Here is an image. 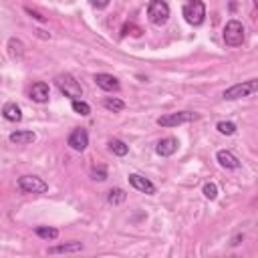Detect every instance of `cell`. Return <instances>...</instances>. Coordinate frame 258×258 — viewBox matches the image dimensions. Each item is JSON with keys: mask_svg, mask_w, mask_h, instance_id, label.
Segmentation results:
<instances>
[{"mask_svg": "<svg viewBox=\"0 0 258 258\" xmlns=\"http://www.w3.org/2000/svg\"><path fill=\"white\" fill-rule=\"evenodd\" d=\"M230 258H242V256H230Z\"/></svg>", "mask_w": 258, "mask_h": 258, "instance_id": "27", "label": "cell"}, {"mask_svg": "<svg viewBox=\"0 0 258 258\" xmlns=\"http://www.w3.org/2000/svg\"><path fill=\"white\" fill-rule=\"evenodd\" d=\"M2 115L6 121H20L22 119V113H20V107L16 103H6L4 109H2Z\"/></svg>", "mask_w": 258, "mask_h": 258, "instance_id": "16", "label": "cell"}, {"mask_svg": "<svg viewBox=\"0 0 258 258\" xmlns=\"http://www.w3.org/2000/svg\"><path fill=\"white\" fill-rule=\"evenodd\" d=\"M8 52L12 58H22L24 54V44L18 40V38H10L8 40Z\"/></svg>", "mask_w": 258, "mask_h": 258, "instance_id": "17", "label": "cell"}, {"mask_svg": "<svg viewBox=\"0 0 258 258\" xmlns=\"http://www.w3.org/2000/svg\"><path fill=\"white\" fill-rule=\"evenodd\" d=\"M200 115L198 113H191V111H177V113H167V115H161L157 119V125L161 127H175V125H181V123H189V121H196Z\"/></svg>", "mask_w": 258, "mask_h": 258, "instance_id": "4", "label": "cell"}, {"mask_svg": "<svg viewBox=\"0 0 258 258\" xmlns=\"http://www.w3.org/2000/svg\"><path fill=\"white\" fill-rule=\"evenodd\" d=\"M216 159H218V163H220L222 167H226V169H238V167H240L238 157H236L234 153L226 151V149H220V151L216 153Z\"/></svg>", "mask_w": 258, "mask_h": 258, "instance_id": "13", "label": "cell"}, {"mask_svg": "<svg viewBox=\"0 0 258 258\" xmlns=\"http://www.w3.org/2000/svg\"><path fill=\"white\" fill-rule=\"evenodd\" d=\"M93 179H99V181L107 179V169H105L103 165H99V171H97V169H93Z\"/></svg>", "mask_w": 258, "mask_h": 258, "instance_id": "25", "label": "cell"}, {"mask_svg": "<svg viewBox=\"0 0 258 258\" xmlns=\"http://www.w3.org/2000/svg\"><path fill=\"white\" fill-rule=\"evenodd\" d=\"M123 200H125V191H123L121 187H115V189H111V191H109V196H107V202H109V204H113V206L121 204Z\"/></svg>", "mask_w": 258, "mask_h": 258, "instance_id": "21", "label": "cell"}, {"mask_svg": "<svg viewBox=\"0 0 258 258\" xmlns=\"http://www.w3.org/2000/svg\"><path fill=\"white\" fill-rule=\"evenodd\" d=\"M224 42L228 46H240L244 42V26L238 20H230L224 28Z\"/></svg>", "mask_w": 258, "mask_h": 258, "instance_id": "6", "label": "cell"}, {"mask_svg": "<svg viewBox=\"0 0 258 258\" xmlns=\"http://www.w3.org/2000/svg\"><path fill=\"white\" fill-rule=\"evenodd\" d=\"M18 187L24 194H44L48 189V183L36 175H22L18 177Z\"/></svg>", "mask_w": 258, "mask_h": 258, "instance_id": "7", "label": "cell"}, {"mask_svg": "<svg viewBox=\"0 0 258 258\" xmlns=\"http://www.w3.org/2000/svg\"><path fill=\"white\" fill-rule=\"evenodd\" d=\"M71 107H73L75 113H79V115H83V117H87V115L91 113V107H89L85 101H81V99H79V101H73Z\"/></svg>", "mask_w": 258, "mask_h": 258, "instance_id": "22", "label": "cell"}, {"mask_svg": "<svg viewBox=\"0 0 258 258\" xmlns=\"http://www.w3.org/2000/svg\"><path fill=\"white\" fill-rule=\"evenodd\" d=\"M177 139L175 137H165V139H161L159 143H157V147H155V151H157V155H161V157H169V155H173L175 151H177Z\"/></svg>", "mask_w": 258, "mask_h": 258, "instance_id": "11", "label": "cell"}, {"mask_svg": "<svg viewBox=\"0 0 258 258\" xmlns=\"http://www.w3.org/2000/svg\"><path fill=\"white\" fill-rule=\"evenodd\" d=\"M129 183H131L135 189L143 191V194H149V196H153V194H155V185H153L147 177H143V175L131 173V175H129Z\"/></svg>", "mask_w": 258, "mask_h": 258, "instance_id": "9", "label": "cell"}, {"mask_svg": "<svg viewBox=\"0 0 258 258\" xmlns=\"http://www.w3.org/2000/svg\"><path fill=\"white\" fill-rule=\"evenodd\" d=\"M256 91H258V81H256V79H250V81H246V83H236V85H232L230 89H226V91H224V99H228V101H232V99H242V97L254 95Z\"/></svg>", "mask_w": 258, "mask_h": 258, "instance_id": "2", "label": "cell"}, {"mask_svg": "<svg viewBox=\"0 0 258 258\" xmlns=\"http://www.w3.org/2000/svg\"><path fill=\"white\" fill-rule=\"evenodd\" d=\"M216 127H218V131H220L222 135H234V133H236V125H234L232 121H220Z\"/></svg>", "mask_w": 258, "mask_h": 258, "instance_id": "23", "label": "cell"}, {"mask_svg": "<svg viewBox=\"0 0 258 258\" xmlns=\"http://www.w3.org/2000/svg\"><path fill=\"white\" fill-rule=\"evenodd\" d=\"M48 97H50V93H48V85H46V83L38 81V83H34V85L30 87V99H32V101H36V103H46Z\"/></svg>", "mask_w": 258, "mask_h": 258, "instance_id": "12", "label": "cell"}, {"mask_svg": "<svg viewBox=\"0 0 258 258\" xmlns=\"http://www.w3.org/2000/svg\"><path fill=\"white\" fill-rule=\"evenodd\" d=\"M69 145L75 149V151H85L87 145H89V133L85 129H75L71 135H69Z\"/></svg>", "mask_w": 258, "mask_h": 258, "instance_id": "8", "label": "cell"}, {"mask_svg": "<svg viewBox=\"0 0 258 258\" xmlns=\"http://www.w3.org/2000/svg\"><path fill=\"white\" fill-rule=\"evenodd\" d=\"M147 16H149V20H151L155 26L165 24L167 18H169V6H167V2H163V0H153V2H149V6H147Z\"/></svg>", "mask_w": 258, "mask_h": 258, "instance_id": "3", "label": "cell"}, {"mask_svg": "<svg viewBox=\"0 0 258 258\" xmlns=\"http://www.w3.org/2000/svg\"><path fill=\"white\" fill-rule=\"evenodd\" d=\"M107 4H109V2H91V6H93V8H105Z\"/></svg>", "mask_w": 258, "mask_h": 258, "instance_id": "26", "label": "cell"}, {"mask_svg": "<svg viewBox=\"0 0 258 258\" xmlns=\"http://www.w3.org/2000/svg\"><path fill=\"white\" fill-rule=\"evenodd\" d=\"M95 83H97V87H101L103 91H119V89H121L119 81H117L113 75H107V73L95 75Z\"/></svg>", "mask_w": 258, "mask_h": 258, "instance_id": "10", "label": "cell"}, {"mask_svg": "<svg viewBox=\"0 0 258 258\" xmlns=\"http://www.w3.org/2000/svg\"><path fill=\"white\" fill-rule=\"evenodd\" d=\"M183 18H185L191 26H200V24L204 22V18H206V6H204V2H200V0L187 2V4L183 6Z\"/></svg>", "mask_w": 258, "mask_h": 258, "instance_id": "5", "label": "cell"}, {"mask_svg": "<svg viewBox=\"0 0 258 258\" xmlns=\"http://www.w3.org/2000/svg\"><path fill=\"white\" fill-rule=\"evenodd\" d=\"M34 139H36V135L32 131H14V133H10V141L16 143V145H28Z\"/></svg>", "mask_w": 258, "mask_h": 258, "instance_id": "15", "label": "cell"}, {"mask_svg": "<svg viewBox=\"0 0 258 258\" xmlns=\"http://www.w3.org/2000/svg\"><path fill=\"white\" fill-rule=\"evenodd\" d=\"M54 83H56L58 91H60L64 97H71L73 101H79V99H81L83 89H81V85L75 81V77H73V75L62 73V75H58V77L54 79Z\"/></svg>", "mask_w": 258, "mask_h": 258, "instance_id": "1", "label": "cell"}, {"mask_svg": "<svg viewBox=\"0 0 258 258\" xmlns=\"http://www.w3.org/2000/svg\"><path fill=\"white\" fill-rule=\"evenodd\" d=\"M109 149H111L115 155H119V157L127 155V151H129V147H127L121 139H111V141H109Z\"/></svg>", "mask_w": 258, "mask_h": 258, "instance_id": "18", "label": "cell"}, {"mask_svg": "<svg viewBox=\"0 0 258 258\" xmlns=\"http://www.w3.org/2000/svg\"><path fill=\"white\" fill-rule=\"evenodd\" d=\"M204 196H206L208 200H216V196H218L216 183H206V185H204Z\"/></svg>", "mask_w": 258, "mask_h": 258, "instance_id": "24", "label": "cell"}, {"mask_svg": "<svg viewBox=\"0 0 258 258\" xmlns=\"http://www.w3.org/2000/svg\"><path fill=\"white\" fill-rule=\"evenodd\" d=\"M36 236H40V238H44V240H54V238H58V230H56V228L38 226V228H36Z\"/></svg>", "mask_w": 258, "mask_h": 258, "instance_id": "20", "label": "cell"}, {"mask_svg": "<svg viewBox=\"0 0 258 258\" xmlns=\"http://www.w3.org/2000/svg\"><path fill=\"white\" fill-rule=\"evenodd\" d=\"M103 107L105 109H109V111H123L125 109V103L121 101V99H115V97H107L105 101H103Z\"/></svg>", "mask_w": 258, "mask_h": 258, "instance_id": "19", "label": "cell"}, {"mask_svg": "<svg viewBox=\"0 0 258 258\" xmlns=\"http://www.w3.org/2000/svg\"><path fill=\"white\" fill-rule=\"evenodd\" d=\"M83 244L81 242H69V244H58V246H50L48 254H71V252H81Z\"/></svg>", "mask_w": 258, "mask_h": 258, "instance_id": "14", "label": "cell"}]
</instances>
